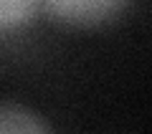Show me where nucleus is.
<instances>
[{"mask_svg": "<svg viewBox=\"0 0 152 134\" xmlns=\"http://www.w3.org/2000/svg\"><path fill=\"white\" fill-rule=\"evenodd\" d=\"M48 13L76 28H94L119 15L127 0H43Z\"/></svg>", "mask_w": 152, "mask_h": 134, "instance_id": "f257e3e1", "label": "nucleus"}, {"mask_svg": "<svg viewBox=\"0 0 152 134\" xmlns=\"http://www.w3.org/2000/svg\"><path fill=\"white\" fill-rule=\"evenodd\" d=\"M0 132L8 134H36V132H51V124L36 111L20 106V104L0 101Z\"/></svg>", "mask_w": 152, "mask_h": 134, "instance_id": "f03ea898", "label": "nucleus"}, {"mask_svg": "<svg viewBox=\"0 0 152 134\" xmlns=\"http://www.w3.org/2000/svg\"><path fill=\"white\" fill-rule=\"evenodd\" d=\"M41 0H0V33L23 28L38 13Z\"/></svg>", "mask_w": 152, "mask_h": 134, "instance_id": "7ed1b4c3", "label": "nucleus"}]
</instances>
